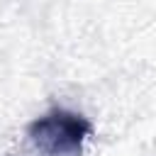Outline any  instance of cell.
Segmentation results:
<instances>
[{
  "instance_id": "1",
  "label": "cell",
  "mask_w": 156,
  "mask_h": 156,
  "mask_svg": "<svg viewBox=\"0 0 156 156\" xmlns=\"http://www.w3.org/2000/svg\"><path fill=\"white\" fill-rule=\"evenodd\" d=\"M83 122L76 117L56 115L37 124L34 129V144L46 154V156H66L78 149L83 139Z\"/></svg>"
}]
</instances>
